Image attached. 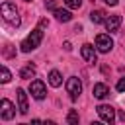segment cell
Segmentation results:
<instances>
[{"label": "cell", "instance_id": "17", "mask_svg": "<svg viewBox=\"0 0 125 125\" xmlns=\"http://www.w3.org/2000/svg\"><path fill=\"white\" fill-rule=\"evenodd\" d=\"M64 4H66L68 8H72V10H78V8L82 6V0H64Z\"/></svg>", "mask_w": 125, "mask_h": 125}, {"label": "cell", "instance_id": "22", "mask_svg": "<svg viewBox=\"0 0 125 125\" xmlns=\"http://www.w3.org/2000/svg\"><path fill=\"white\" fill-rule=\"evenodd\" d=\"M104 2H105V4H109V6H115V4H117V0H104Z\"/></svg>", "mask_w": 125, "mask_h": 125}, {"label": "cell", "instance_id": "13", "mask_svg": "<svg viewBox=\"0 0 125 125\" xmlns=\"http://www.w3.org/2000/svg\"><path fill=\"white\" fill-rule=\"evenodd\" d=\"M55 18H57L59 21H70V20H72V14H70L68 10L57 8V10H55Z\"/></svg>", "mask_w": 125, "mask_h": 125}, {"label": "cell", "instance_id": "15", "mask_svg": "<svg viewBox=\"0 0 125 125\" xmlns=\"http://www.w3.org/2000/svg\"><path fill=\"white\" fill-rule=\"evenodd\" d=\"M20 76H21V78H33V76H35V66H33V64H25V66L20 70Z\"/></svg>", "mask_w": 125, "mask_h": 125}, {"label": "cell", "instance_id": "14", "mask_svg": "<svg viewBox=\"0 0 125 125\" xmlns=\"http://www.w3.org/2000/svg\"><path fill=\"white\" fill-rule=\"evenodd\" d=\"M90 20H92L94 23H104V21H105V12H104V10H94V12L90 14Z\"/></svg>", "mask_w": 125, "mask_h": 125}, {"label": "cell", "instance_id": "4", "mask_svg": "<svg viewBox=\"0 0 125 125\" xmlns=\"http://www.w3.org/2000/svg\"><path fill=\"white\" fill-rule=\"evenodd\" d=\"M96 47H98L100 53H109L111 47H113V39H111L107 33H100V35L96 37Z\"/></svg>", "mask_w": 125, "mask_h": 125}, {"label": "cell", "instance_id": "23", "mask_svg": "<svg viewBox=\"0 0 125 125\" xmlns=\"http://www.w3.org/2000/svg\"><path fill=\"white\" fill-rule=\"evenodd\" d=\"M119 119H121V121H125V111H121V113H119Z\"/></svg>", "mask_w": 125, "mask_h": 125}, {"label": "cell", "instance_id": "20", "mask_svg": "<svg viewBox=\"0 0 125 125\" xmlns=\"http://www.w3.org/2000/svg\"><path fill=\"white\" fill-rule=\"evenodd\" d=\"M45 6H47L49 10H53V12L57 10V2H55V0H47V4H45Z\"/></svg>", "mask_w": 125, "mask_h": 125}, {"label": "cell", "instance_id": "3", "mask_svg": "<svg viewBox=\"0 0 125 125\" xmlns=\"http://www.w3.org/2000/svg\"><path fill=\"white\" fill-rule=\"evenodd\" d=\"M96 111H98V115H100L102 121H105V123H113V121H115V109H113L111 105L102 104V105L96 107Z\"/></svg>", "mask_w": 125, "mask_h": 125}, {"label": "cell", "instance_id": "24", "mask_svg": "<svg viewBox=\"0 0 125 125\" xmlns=\"http://www.w3.org/2000/svg\"><path fill=\"white\" fill-rule=\"evenodd\" d=\"M25 2H31V0H25Z\"/></svg>", "mask_w": 125, "mask_h": 125}, {"label": "cell", "instance_id": "5", "mask_svg": "<svg viewBox=\"0 0 125 125\" xmlns=\"http://www.w3.org/2000/svg\"><path fill=\"white\" fill-rule=\"evenodd\" d=\"M66 92L70 94L72 100H76V98L80 96V92H82V82H80L76 76L68 78V80H66Z\"/></svg>", "mask_w": 125, "mask_h": 125}, {"label": "cell", "instance_id": "11", "mask_svg": "<svg viewBox=\"0 0 125 125\" xmlns=\"http://www.w3.org/2000/svg\"><path fill=\"white\" fill-rule=\"evenodd\" d=\"M105 29L107 31H117L119 29V25H121V16H109V18H105Z\"/></svg>", "mask_w": 125, "mask_h": 125}, {"label": "cell", "instance_id": "12", "mask_svg": "<svg viewBox=\"0 0 125 125\" xmlns=\"http://www.w3.org/2000/svg\"><path fill=\"white\" fill-rule=\"evenodd\" d=\"M49 84H51L53 88H59V86L62 84V76H61L59 70H51V72H49Z\"/></svg>", "mask_w": 125, "mask_h": 125}, {"label": "cell", "instance_id": "6", "mask_svg": "<svg viewBox=\"0 0 125 125\" xmlns=\"http://www.w3.org/2000/svg\"><path fill=\"white\" fill-rule=\"evenodd\" d=\"M29 92H31V96H33L35 100H43V98L47 96V88H45V84H43L41 80H33V82L29 84Z\"/></svg>", "mask_w": 125, "mask_h": 125}, {"label": "cell", "instance_id": "9", "mask_svg": "<svg viewBox=\"0 0 125 125\" xmlns=\"http://www.w3.org/2000/svg\"><path fill=\"white\" fill-rule=\"evenodd\" d=\"M92 94H94V98H98V100H104L105 96H109V88H107L104 82H98V84H94V88H92Z\"/></svg>", "mask_w": 125, "mask_h": 125}, {"label": "cell", "instance_id": "18", "mask_svg": "<svg viewBox=\"0 0 125 125\" xmlns=\"http://www.w3.org/2000/svg\"><path fill=\"white\" fill-rule=\"evenodd\" d=\"M10 78H12V74H10V70L6 68V66H2V84H6V82H10Z\"/></svg>", "mask_w": 125, "mask_h": 125}, {"label": "cell", "instance_id": "16", "mask_svg": "<svg viewBox=\"0 0 125 125\" xmlns=\"http://www.w3.org/2000/svg\"><path fill=\"white\" fill-rule=\"evenodd\" d=\"M66 121H68L70 125H76V123H78V113H76V109H70V111H68Z\"/></svg>", "mask_w": 125, "mask_h": 125}, {"label": "cell", "instance_id": "19", "mask_svg": "<svg viewBox=\"0 0 125 125\" xmlns=\"http://www.w3.org/2000/svg\"><path fill=\"white\" fill-rule=\"evenodd\" d=\"M115 88H117L119 92H125V76H123V78L117 82V86H115Z\"/></svg>", "mask_w": 125, "mask_h": 125}, {"label": "cell", "instance_id": "21", "mask_svg": "<svg viewBox=\"0 0 125 125\" xmlns=\"http://www.w3.org/2000/svg\"><path fill=\"white\" fill-rule=\"evenodd\" d=\"M62 47H64L66 51H70V49H72V45H70V41H64V43H62Z\"/></svg>", "mask_w": 125, "mask_h": 125}, {"label": "cell", "instance_id": "7", "mask_svg": "<svg viewBox=\"0 0 125 125\" xmlns=\"http://www.w3.org/2000/svg\"><path fill=\"white\" fill-rule=\"evenodd\" d=\"M2 109H0V117L4 119V121H10L14 115H16V109H14V105H12V102L10 100H2V105H0Z\"/></svg>", "mask_w": 125, "mask_h": 125}, {"label": "cell", "instance_id": "10", "mask_svg": "<svg viewBox=\"0 0 125 125\" xmlns=\"http://www.w3.org/2000/svg\"><path fill=\"white\" fill-rule=\"evenodd\" d=\"M16 96H18L20 113H23V115H25V113H27V109H29V107H27V94H25L21 88H18V90H16Z\"/></svg>", "mask_w": 125, "mask_h": 125}, {"label": "cell", "instance_id": "2", "mask_svg": "<svg viewBox=\"0 0 125 125\" xmlns=\"http://www.w3.org/2000/svg\"><path fill=\"white\" fill-rule=\"evenodd\" d=\"M2 16H4V20L8 21V23H12V25H20V16H18V8L14 6V4H10V2H4L2 4Z\"/></svg>", "mask_w": 125, "mask_h": 125}, {"label": "cell", "instance_id": "1", "mask_svg": "<svg viewBox=\"0 0 125 125\" xmlns=\"http://www.w3.org/2000/svg\"><path fill=\"white\" fill-rule=\"evenodd\" d=\"M41 39H43V27L39 25L37 29H33L23 41H21V51L23 53H29V51H33V49H37L39 47V43H41Z\"/></svg>", "mask_w": 125, "mask_h": 125}, {"label": "cell", "instance_id": "8", "mask_svg": "<svg viewBox=\"0 0 125 125\" xmlns=\"http://www.w3.org/2000/svg\"><path fill=\"white\" fill-rule=\"evenodd\" d=\"M80 53H82V59H84L86 62H90V64L96 62V51H94L92 45H88V43L82 45V51H80Z\"/></svg>", "mask_w": 125, "mask_h": 125}]
</instances>
